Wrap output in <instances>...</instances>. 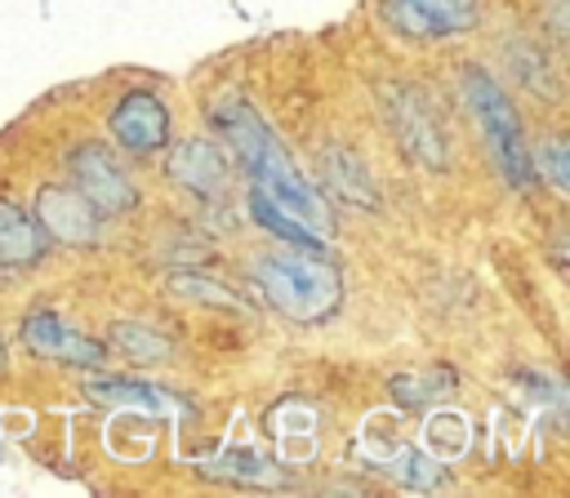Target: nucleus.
Here are the masks:
<instances>
[{"label": "nucleus", "mask_w": 570, "mask_h": 498, "mask_svg": "<svg viewBox=\"0 0 570 498\" xmlns=\"http://www.w3.org/2000/svg\"><path fill=\"white\" fill-rule=\"evenodd\" d=\"M45 253V231L13 200H0V267H22Z\"/></svg>", "instance_id": "f8f14e48"}, {"label": "nucleus", "mask_w": 570, "mask_h": 498, "mask_svg": "<svg viewBox=\"0 0 570 498\" xmlns=\"http://www.w3.org/2000/svg\"><path fill=\"white\" fill-rule=\"evenodd\" d=\"M379 102H383V120L396 133V142L405 147L410 160L428 165V169H445L450 165V138L441 129L436 107L428 102V93H419L414 84H379Z\"/></svg>", "instance_id": "20e7f679"}, {"label": "nucleus", "mask_w": 570, "mask_h": 498, "mask_svg": "<svg viewBox=\"0 0 570 498\" xmlns=\"http://www.w3.org/2000/svg\"><path fill=\"white\" fill-rule=\"evenodd\" d=\"M71 178H76V191L107 218H125L129 209H138V187L129 182V173L107 156V147L98 142H80L71 151Z\"/></svg>", "instance_id": "39448f33"}, {"label": "nucleus", "mask_w": 570, "mask_h": 498, "mask_svg": "<svg viewBox=\"0 0 570 498\" xmlns=\"http://www.w3.org/2000/svg\"><path fill=\"white\" fill-rule=\"evenodd\" d=\"M169 178H174L183 191L209 200V196L223 191V178H227L223 151H218L214 142H205V138H187V142H178V151H174V160H169Z\"/></svg>", "instance_id": "9d476101"}, {"label": "nucleus", "mask_w": 570, "mask_h": 498, "mask_svg": "<svg viewBox=\"0 0 570 498\" xmlns=\"http://www.w3.org/2000/svg\"><path fill=\"white\" fill-rule=\"evenodd\" d=\"M0 374H4V338H0Z\"/></svg>", "instance_id": "5701e85b"}, {"label": "nucleus", "mask_w": 570, "mask_h": 498, "mask_svg": "<svg viewBox=\"0 0 570 498\" xmlns=\"http://www.w3.org/2000/svg\"><path fill=\"white\" fill-rule=\"evenodd\" d=\"M436 391L441 396L450 391V374H436V378H410V374H401V378H392V396L401 405H428Z\"/></svg>", "instance_id": "a211bd4d"}, {"label": "nucleus", "mask_w": 570, "mask_h": 498, "mask_svg": "<svg viewBox=\"0 0 570 498\" xmlns=\"http://www.w3.org/2000/svg\"><path fill=\"white\" fill-rule=\"evenodd\" d=\"M22 342L45 356V360H62V365H80V369H107V347L85 338L80 329H71L58 311H36L22 325Z\"/></svg>", "instance_id": "0eeeda50"}, {"label": "nucleus", "mask_w": 570, "mask_h": 498, "mask_svg": "<svg viewBox=\"0 0 570 498\" xmlns=\"http://www.w3.org/2000/svg\"><path fill=\"white\" fill-rule=\"evenodd\" d=\"M249 276L281 316L303 325L325 320L343 298L338 271L325 258H307V253H267L249 267Z\"/></svg>", "instance_id": "f03ea898"}, {"label": "nucleus", "mask_w": 570, "mask_h": 498, "mask_svg": "<svg viewBox=\"0 0 570 498\" xmlns=\"http://www.w3.org/2000/svg\"><path fill=\"white\" fill-rule=\"evenodd\" d=\"M539 160H543V169H548V182H552L557 191H566V187H570V160H566V142H561V138L543 142V147H539Z\"/></svg>", "instance_id": "412c9836"}, {"label": "nucleus", "mask_w": 570, "mask_h": 498, "mask_svg": "<svg viewBox=\"0 0 570 498\" xmlns=\"http://www.w3.org/2000/svg\"><path fill=\"white\" fill-rule=\"evenodd\" d=\"M387 471L401 485H410V489H432L436 485V462H432L428 449H401V454H392L387 458Z\"/></svg>", "instance_id": "f3484780"}, {"label": "nucleus", "mask_w": 570, "mask_h": 498, "mask_svg": "<svg viewBox=\"0 0 570 498\" xmlns=\"http://www.w3.org/2000/svg\"><path fill=\"white\" fill-rule=\"evenodd\" d=\"M36 222L62 245H94L98 240V209L62 182H45L36 191Z\"/></svg>", "instance_id": "6e6552de"}, {"label": "nucleus", "mask_w": 570, "mask_h": 498, "mask_svg": "<svg viewBox=\"0 0 570 498\" xmlns=\"http://www.w3.org/2000/svg\"><path fill=\"white\" fill-rule=\"evenodd\" d=\"M548 22H552V36L561 40L566 36V0H548Z\"/></svg>", "instance_id": "4be33fe9"}, {"label": "nucleus", "mask_w": 570, "mask_h": 498, "mask_svg": "<svg viewBox=\"0 0 570 498\" xmlns=\"http://www.w3.org/2000/svg\"><path fill=\"white\" fill-rule=\"evenodd\" d=\"M463 98H468V107H472V116H476V124H481V133H485V142H490L503 178L517 191H525L534 182V156H530L525 133H521V116H517L512 98L481 67H468L463 71Z\"/></svg>", "instance_id": "7ed1b4c3"}, {"label": "nucleus", "mask_w": 570, "mask_h": 498, "mask_svg": "<svg viewBox=\"0 0 570 498\" xmlns=\"http://www.w3.org/2000/svg\"><path fill=\"white\" fill-rule=\"evenodd\" d=\"M249 213H254V222L263 227V231H272V236H281L285 245H303V249H316L321 245V231H312L307 222H298L294 213H285L276 200H267L258 187L249 191Z\"/></svg>", "instance_id": "4468645a"}, {"label": "nucleus", "mask_w": 570, "mask_h": 498, "mask_svg": "<svg viewBox=\"0 0 570 498\" xmlns=\"http://www.w3.org/2000/svg\"><path fill=\"white\" fill-rule=\"evenodd\" d=\"M214 120H218L223 138L236 147V156H240L245 173L254 178V187H258L267 200H276L285 213H294L298 222H307L312 231L330 236L325 200H321V196L312 191V182L294 169V160L285 156V147H281V138L267 129V120H263L249 102H227V107L214 111Z\"/></svg>", "instance_id": "f257e3e1"}, {"label": "nucleus", "mask_w": 570, "mask_h": 498, "mask_svg": "<svg viewBox=\"0 0 570 498\" xmlns=\"http://www.w3.org/2000/svg\"><path fill=\"white\" fill-rule=\"evenodd\" d=\"M459 427H468V418H459V414H436V418L428 422V445H432V449H441L445 458L463 454V445H468V431L459 436Z\"/></svg>", "instance_id": "6ab92c4d"}, {"label": "nucleus", "mask_w": 570, "mask_h": 498, "mask_svg": "<svg viewBox=\"0 0 570 498\" xmlns=\"http://www.w3.org/2000/svg\"><path fill=\"white\" fill-rule=\"evenodd\" d=\"M321 178H325V187H330L338 200H347V205H356V209H379V191H374L365 165H361L347 147H330V151L321 156Z\"/></svg>", "instance_id": "9b49d317"}, {"label": "nucleus", "mask_w": 570, "mask_h": 498, "mask_svg": "<svg viewBox=\"0 0 570 498\" xmlns=\"http://www.w3.org/2000/svg\"><path fill=\"white\" fill-rule=\"evenodd\" d=\"M508 67H512V76H517L530 93H539V98H557V93H561V80H557L552 62L543 58V49H539L534 40H517V44L508 49Z\"/></svg>", "instance_id": "ddd939ff"}, {"label": "nucleus", "mask_w": 570, "mask_h": 498, "mask_svg": "<svg viewBox=\"0 0 570 498\" xmlns=\"http://www.w3.org/2000/svg\"><path fill=\"white\" fill-rule=\"evenodd\" d=\"M85 391L98 400V405H129V409H147V414H160L165 409V391L160 387H147V382H134V378H89Z\"/></svg>", "instance_id": "2eb2a0df"}, {"label": "nucleus", "mask_w": 570, "mask_h": 498, "mask_svg": "<svg viewBox=\"0 0 570 498\" xmlns=\"http://www.w3.org/2000/svg\"><path fill=\"white\" fill-rule=\"evenodd\" d=\"M111 133H116V142H120L125 151L151 156V151H160V147L169 142V111H165V102H160L156 93L134 89V93H125V98L116 102V111H111Z\"/></svg>", "instance_id": "1a4fd4ad"}, {"label": "nucleus", "mask_w": 570, "mask_h": 498, "mask_svg": "<svg viewBox=\"0 0 570 498\" xmlns=\"http://www.w3.org/2000/svg\"><path fill=\"white\" fill-rule=\"evenodd\" d=\"M383 22L405 40H445L481 22L476 0H383Z\"/></svg>", "instance_id": "423d86ee"}, {"label": "nucleus", "mask_w": 570, "mask_h": 498, "mask_svg": "<svg viewBox=\"0 0 570 498\" xmlns=\"http://www.w3.org/2000/svg\"><path fill=\"white\" fill-rule=\"evenodd\" d=\"M116 347H120L129 360H138V365H160V360H169V338H160L156 329L134 325V320L116 325Z\"/></svg>", "instance_id": "dca6fc26"}, {"label": "nucleus", "mask_w": 570, "mask_h": 498, "mask_svg": "<svg viewBox=\"0 0 570 498\" xmlns=\"http://www.w3.org/2000/svg\"><path fill=\"white\" fill-rule=\"evenodd\" d=\"M169 289H174V298H196V302H223V307H240L223 285H209V280H200V276H174L169 280Z\"/></svg>", "instance_id": "aec40b11"}]
</instances>
